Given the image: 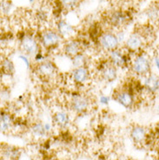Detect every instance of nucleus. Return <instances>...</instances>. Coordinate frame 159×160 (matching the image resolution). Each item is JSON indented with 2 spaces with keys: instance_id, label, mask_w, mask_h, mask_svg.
I'll use <instances>...</instances> for the list:
<instances>
[{
  "instance_id": "obj_8",
  "label": "nucleus",
  "mask_w": 159,
  "mask_h": 160,
  "mask_svg": "<svg viewBox=\"0 0 159 160\" xmlns=\"http://www.w3.org/2000/svg\"><path fill=\"white\" fill-rule=\"evenodd\" d=\"M98 44L103 51L109 53L113 50L119 48L120 43L116 32L108 31L103 32L100 35L98 38Z\"/></svg>"
},
{
  "instance_id": "obj_30",
  "label": "nucleus",
  "mask_w": 159,
  "mask_h": 160,
  "mask_svg": "<svg viewBox=\"0 0 159 160\" xmlns=\"http://www.w3.org/2000/svg\"><path fill=\"white\" fill-rule=\"evenodd\" d=\"M46 59L45 58V55H44V53L42 51H40L37 53L35 56L33 57V60H34V62L36 63V64H38V63H41V62H43L44 60Z\"/></svg>"
},
{
  "instance_id": "obj_26",
  "label": "nucleus",
  "mask_w": 159,
  "mask_h": 160,
  "mask_svg": "<svg viewBox=\"0 0 159 160\" xmlns=\"http://www.w3.org/2000/svg\"><path fill=\"white\" fill-rule=\"evenodd\" d=\"M30 58H31V57L27 56V55L24 54V53H21V54H19V55L17 56V58L25 65L26 69H30L31 68V65H32V61L30 59Z\"/></svg>"
},
{
  "instance_id": "obj_10",
  "label": "nucleus",
  "mask_w": 159,
  "mask_h": 160,
  "mask_svg": "<svg viewBox=\"0 0 159 160\" xmlns=\"http://www.w3.org/2000/svg\"><path fill=\"white\" fill-rule=\"evenodd\" d=\"M36 73L43 78H50L56 75L57 66L52 60L45 59L41 63L37 64L35 67Z\"/></svg>"
},
{
  "instance_id": "obj_34",
  "label": "nucleus",
  "mask_w": 159,
  "mask_h": 160,
  "mask_svg": "<svg viewBox=\"0 0 159 160\" xmlns=\"http://www.w3.org/2000/svg\"><path fill=\"white\" fill-rule=\"evenodd\" d=\"M41 160H51L50 158H42Z\"/></svg>"
},
{
  "instance_id": "obj_12",
  "label": "nucleus",
  "mask_w": 159,
  "mask_h": 160,
  "mask_svg": "<svg viewBox=\"0 0 159 160\" xmlns=\"http://www.w3.org/2000/svg\"><path fill=\"white\" fill-rule=\"evenodd\" d=\"M55 30L58 32L63 39L68 40L72 38V37L76 34V29L74 25H72L66 19L59 18L57 20L55 24Z\"/></svg>"
},
{
  "instance_id": "obj_2",
  "label": "nucleus",
  "mask_w": 159,
  "mask_h": 160,
  "mask_svg": "<svg viewBox=\"0 0 159 160\" xmlns=\"http://www.w3.org/2000/svg\"><path fill=\"white\" fill-rule=\"evenodd\" d=\"M37 39L41 46L47 51L57 49L61 45L64 40L55 29H46L40 33Z\"/></svg>"
},
{
  "instance_id": "obj_6",
  "label": "nucleus",
  "mask_w": 159,
  "mask_h": 160,
  "mask_svg": "<svg viewBox=\"0 0 159 160\" xmlns=\"http://www.w3.org/2000/svg\"><path fill=\"white\" fill-rule=\"evenodd\" d=\"M146 40L140 32H133L131 33L124 42V48L131 54H137L143 51Z\"/></svg>"
},
{
  "instance_id": "obj_19",
  "label": "nucleus",
  "mask_w": 159,
  "mask_h": 160,
  "mask_svg": "<svg viewBox=\"0 0 159 160\" xmlns=\"http://www.w3.org/2000/svg\"><path fill=\"white\" fill-rule=\"evenodd\" d=\"M15 64L11 58H4L1 61V73L4 76L12 77L15 73Z\"/></svg>"
},
{
  "instance_id": "obj_35",
  "label": "nucleus",
  "mask_w": 159,
  "mask_h": 160,
  "mask_svg": "<svg viewBox=\"0 0 159 160\" xmlns=\"http://www.w3.org/2000/svg\"><path fill=\"white\" fill-rule=\"evenodd\" d=\"M157 111H158V112H159V104H157Z\"/></svg>"
},
{
  "instance_id": "obj_21",
  "label": "nucleus",
  "mask_w": 159,
  "mask_h": 160,
  "mask_svg": "<svg viewBox=\"0 0 159 160\" xmlns=\"http://www.w3.org/2000/svg\"><path fill=\"white\" fill-rule=\"evenodd\" d=\"M30 131L32 132V136L37 138H43L48 134V132L44 128V124L42 122L33 123L30 127Z\"/></svg>"
},
{
  "instance_id": "obj_9",
  "label": "nucleus",
  "mask_w": 159,
  "mask_h": 160,
  "mask_svg": "<svg viewBox=\"0 0 159 160\" xmlns=\"http://www.w3.org/2000/svg\"><path fill=\"white\" fill-rule=\"evenodd\" d=\"M70 76L73 84L77 86H82L87 84L91 78V71L88 66L72 68Z\"/></svg>"
},
{
  "instance_id": "obj_32",
  "label": "nucleus",
  "mask_w": 159,
  "mask_h": 160,
  "mask_svg": "<svg viewBox=\"0 0 159 160\" xmlns=\"http://www.w3.org/2000/svg\"><path fill=\"white\" fill-rule=\"evenodd\" d=\"M44 128H45V130H46V132H47L48 133L52 130V124H51V123L46 122V123H44Z\"/></svg>"
},
{
  "instance_id": "obj_27",
  "label": "nucleus",
  "mask_w": 159,
  "mask_h": 160,
  "mask_svg": "<svg viewBox=\"0 0 159 160\" xmlns=\"http://www.w3.org/2000/svg\"><path fill=\"white\" fill-rule=\"evenodd\" d=\"M11 98V91L5 87L1 89V100L2 102H6Z\"/></svg>"
},
{
  "instance_id": "obj_13",
  "label": "nucleus",
  "mask_w": 159,
  "mask_h": 160,
  "mask_svg": "<svg viewBox=\"0 0 159 160\" xmlns=\"http://www.w3.org/2000/svg\"><path fill=\"white\" fill-rule=\"evenodd\" d=\"M62 52L65 56L72 58L80 52H83V44L80 40L76 38L65 40L62 45Z\"/></svg>"
},
{
  "instance_id": "obj_1",
  "label": "nucleus",
  "mask_w": 159,
  "mask_h": 160,
  "mask_svg": "<svg viewBox=\"0 0 159 160\" xmlns=\"http://www.w3.org/2000/svg\"><path fill=\"white\" fill-rule=\"evenodd\" d=\"M151 59L146 53L142 51L134 55L131 65V71L136 76L144 77L151 73Z\"/></svg>"
},
{
  "instance_id": "obj_25",
  "label": "nucleus",
  "mask_w": 159,
  "mask_h": 160,
  "mask_svg": "<svg viewBox=\"0 0 159 160\" xmlns=\"http://www.w3.org/2000/svg\"><path fill=\"white\" fill-rule=\"evenodd\" d=\"M35 18L38 23H41V24L46 23L49 19L48 12L44 9H37L35 12Z\"/></svg>"
},
{
  "instance_id": "obj_16",
  "label": "nucleus",
  "mask_w": 159,
  "mask_h": 160,
  "mask_svg": "<svg viewBox=\"0 0 159 160\" xmlns=\"http://www.w3.org/2000/svg\"><path fill=\"white\" fill-rule=\"evenodd\" d=\"M52 123L58 128H67L71 124V116H70L69 112L64 110L57 111L52 115Z\"/></svg>"
},
{
  "instance_id": "obj_4",
  "label": "nucleus",
  "mask_w": 159,
  "mask_h": 160,
  "mask_svg": "<svg viewBox=\"0 0 159 160\" xmlns=\"http://www.w3.org/2000/svg\"><path fill=\"white\" fill-rule=\"evenodd\" d=\"M19 48L22 53L29 57H34L37 53L41 51V44L36 37L24 34L19 38Z\"/></svg>"
},
{
  "instance_id": "obj_14",
  "label": "nucleus",
  "mask_w": 159,
  "mask_h": 160,
  "mask_svg": "<svg viewBox=\"0 0 159 160\" xmlns=\"http://www.w3.org/2000/svg\"><path fill=\"white\" fill-rule=\"evenodd\" d=\"M143 85L144 92L149 95L154 96L159 92V76L156 73L151 72L144 77Z\"/></svg>"
},
{
  "instance_id": "obj_11",
  "label": "nucleus",
  "mask_w": 159,
  "mask_h": 160,
  "mask_svg": "<svg viewBox=\"0 0 159 160\" xmlns=\"http://www.w3.org/2000/svg\"><path fill=\"white\" fill-rule=\"evenodd\" d=\"M129 16L126 12L121 10H116L110 13L108 17V23L115 29H123L129 22Z\"/></svg>"
},
{
  "instance_id": "obj_20",
  "label": "nucleus",
  "mask_w": 159,
  "mask_h": 160,
  "mask_svg": "<svg viewBox=\"0 0 159 160\" xmlns=\"http://www.w3.org/2000/svg\"><path fill=\"white\" fill-rule=\"evenodd\" d=\"M71 59V64H72V68H77V67H84V66H88L89 64V57L87 54L84 52H80L77 55H76Z\"/></svg>"
},
{
  "instance_id": "obj_5",
  "label": "nucleus",
  "mask_w": 159,
  "mask_h": 160,
  "mask_svg": "<svg viewBox=\"0 0 159 160\" xmlns=\"http://www.w3.org/2000/svg\"><path fill=\"white\" fill-rule=\"evenodd\" d=\"M90 98L87 96L80 93L72 95V98L69 101V108L77 115H84L90 110Z\"/></svg>"
},
{
  "instance_id": "obj_31",
  "label": "nucleus",
  "mask_w": 159,
  "mask_h": 160,
  "mask_svg": "<svg viewBox=\"0 0 159 160\" xmlns=\"http://www.w3.org/2000/svg\"><path fill=\"white\" fill-rule=\"evenodd\" d=\"M153 64L155 65L156 69L159 72V56H155L153 58Z\"/></svg>"
},
{
  "instance_id": "obj_36",
  "label": "nucleus",
  "mask_w": 159,
  "mask_h": 160,
  "mask_svg": "<svg viewBox=\"0 0 159 160\" xmlns=\"http://www.w3.org/2000/svg\"><path fill=\"white\" fill-rule=\"evenodd\" d=\"M99 160H107V159H105V158H102V159H99Z\"/></svg>"
},
{
  "instance_id": "obj_29",
  "label": "nucleus",
  "mask_w": 159,
  "mask_h": 160,
  "mask_svg": "<svg viewBox=\"0 0 159 160\" xmlns=\"http://www.w3.org/2000/svg\"><path fill=\"white\" fill-rule=\"evenodd\" d=\"M116 34H117V38H118V41H119L120 44H122V43L124 44L125 40L127 38V35H126V33H125V32L123 31V29L118 30V32H116Z\"/></svg>"
},
{
  "instance_id": "obj_3",
  "label": "nucleus",
  "mask_w": 159,
  "mask_h": 160,
  "mask_svg": "<svg viewBox=\"0 0 159 160\" xmlns=\"http://www.w3.org/2000/svg\"><path fill=\"white\" fill-rule=\"evenodd\" d=\"M132 59L133 58L131 57V53L127 52L126 50L123 52L120 48L113 50L108 54V60L110 64L116 66L117 69H125L128 67L131 68Z\"/></svg>"
},
{
  "instance_id": "obj_22",
  "label": "nucleus",
  "mask_w": 159,
  "mask_h": 160,
  "mask_svg": "<svg viewBox=\"0 0 159 160\" xmlns=\"http://www.w3.org/2000/svg\"><path fill=\"white\" fill-rule=\"evenodd\" d=\"M144 14L148 19L151 21H157L159 19V5L158 4H151L148 7Z\"/></svg>"
},
{
  "instance_id": "obj_18",
  "label": "nucleus",
  "mask_w": 159,
  "mask_h": 160,
  "mask_svg": "<svg viewBox=\"0 0 159 160\" xmlns=\"http://www.w3.org/2000/svg\"><path fill=\"white\" fill-rule=\"evenodd\" d=\"M0 122H1V132L6 133L12 128L13 124L15 123V120L11 113L5 111H2L0 115Z\"/></svg>"
},
{
  "instance_id": "obj_33",
  "label": "nucleus",
  "mask_w": 159,
  "mask_h": 160,
  "mask_svg": "<svg viewBox=\"0 0 159 160\" xmlns=\"http://www.w3.org/2000/svg\"><path fill=\"white\" fill-rule=\"evenodd\" d=\"M35 1H36V0H28V2L30 3V4H33Z\"/></svg>"
},
{
  "instance_id": "obj_24",
  "label": "nucleus",
  "mask_w": 159,
  "mask_h": 160,
  "mask_svg": "<svg viewBox=\"0 0 159 160\" xmlns=\"http://www.w3.org/2000/svg\"><path fill=\"white\" fill-rule=\"evenodd\" d=\"M13 9V3L12 0H2L1 1V12L4 16L9 15Z\"/></svg>"
},
{
  "instance_id": "obj_28",
  "label": "nucleus",
  "mask_w": 159,
  "mask_h": 160,
  "mask_svg": "<svg viewBox=\"0 0 159 160\" xmlns=\"http://www.w3.org/2000/svg\"><path fill=\"white\" fill-rule=\"evenodd\" d=\"M98 101H99L100 104L104 105V106H108L112 101V98H111V97L107 96V95H101L98 98Z\"/></svg>"
},
{
  "instance_id": "obj_15",
  "label": "nucleus",
  "mask_w": 159,
  "mask_h": 160,
  "mask_svg": "<svg viewBox=\"0 0 159 160\" xmlns=\"http://www.w3.org/2000/svg\"><path fill=\"white\" fill-rule=\"evenodd\" d=\"M99 73L101 79L107 84L114 83L116 80L117 79V77H118L117 68L110 63H108L105 66H103L99 71Z\"/></svg>"
},
{
  "instance_id": "obj_17",
  "label": "nucleus",
  "mask_w": 159,
  "mask_h": 160,
  "mask_svg": "<svg viewBox=\"0 0 159 160\" xmlns=\"http://www.w3.org/2000/svg\"><path fill=\"white\" fill-rule=\"evenodd\" d=\"M131 138L136 144H141L144 143L148 138L147 130L141 125H134L131 130Z\"/></svg>"
},
{
  "instance_id": "obj_23",
  "label": "nucleus",
  "mask_w": 159,
  "mask_h": 160,
  "mask_svg": "<svg viewBox=\"0 0 159 160\" xmlns=\"http://www.w3.org/2000/svg\"><path fill=\"white\" fill-rule=\"evenodd\" d=\"M58 3L64 10L73 11L78 6L79 0H58Z\"/></svg>"
},
{
  "instance_id": "obj_7",
  "label": "nucleus",
  "mask_w": 159,
  "mask_h": 160,
  "mask_svg": "<svg viewBox=\"0 0 159 160\" xmlns=\"http://www.w3.org/2000/svg\"><path fill=\"white\" fill-rule=\"evenodd\" d=\"M113 99L123 108L131 109L136 104V94L127 88L117 90L113 93Z\"/></svg>"
}]
</instances>
